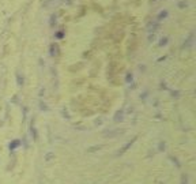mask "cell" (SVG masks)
I'll list each match as a JSON object with an SVG mask.
<instances>
[{"label": "cell", "mask_w": 196, "mask_h": 184, "mask_svg": "<svg viewBox=\"0 0 196 184\" xmlns=\"http://www.w3.org/2000/svg\"><path fill=\"white\" fill-rule=\"evenodd\" d=\"M57 45L56 44H53V45H51V55H57Z\"/></svg>", "instance_id": "1"}, {"label": "cell", "mask_w": 196, "mask_h": 184, "mask_svg": "<svg viewBox=\"0 0 196 184\" xmlns=\"http://www.w3.org/2000/svg\"><path fill=\"white\" fill-rule=\"evenodd\" d=\"M19 143H21V142H19V140H15V142L12 143V145H10V149H11V150H14V149L16 147V146L19 145Z\"/></svg>", "instance_id": "2"}]
</instances>
